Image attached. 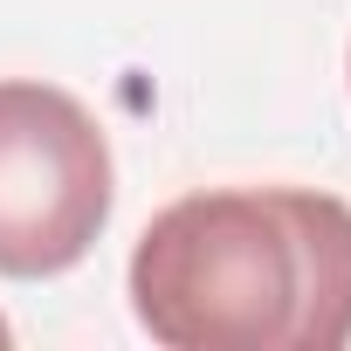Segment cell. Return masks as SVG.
<instances>
[{"label": "cell", "instance_id": "obj_3", "mask_svg": "<svg viewBox=\"0 0 351 351\" xmlns=\"http://www.w3.org/2000/svg\"><path fill=\"white\" fill-rule=\"evenodd\" d=\"M8 344H14V330H8V317H0V351H8Z\"/></svg>", "mask_w": 351, "mask_h": 351}, {"label": "cell", "instance_id": "obj_1", "mask_svg": "<svg viewBox=\"0 0 351 351\" xmlns=\"http://www.w3.org/2000/svg\"><path fill=\"white\" fill-rule=\"evenodd\" d=\"M124 282L165 351H344L351 207L310 186H207L145 221Z\"/></svg>", "mask_w": 351, "mask_h": 351}, {"label": "cell", "instance_id": "obj_4", "mask_svg": "<svg viewBox=\"0 0 351 351\" xmlns=\"http://www.w3.org/2000/svg\"><path fill=\"white\" fill-rule=\"evenodd\" d=\"M344 76H351V69H344Z\"/></svg>", "mask_w": 351, "mask_h": 351}, {"label": "cell", "instance_id": "obj_2", "mask_svg": "<svg viewBox=\"0 0 351 351\" xmlns=\"http://www.w3.org/2000/svg\"><path fill=\"white\" fill-rule=\"evenodd\" d=\"M117 200L104 124L56 83L0 76V276L49 282L76 269Z\"/></svg>", "mask_w": 351, "mask_h": 351}]
</instances>
